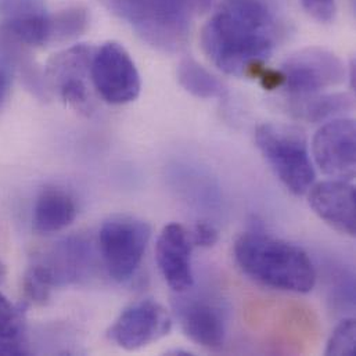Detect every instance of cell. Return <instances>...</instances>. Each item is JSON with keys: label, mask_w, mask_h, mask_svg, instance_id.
Returning a JSON list of instances; mask_svg holds the SVG:
<instances>
[{"label": "cell", "mask_w": 356, "mask_h": 356, "mask_svg": "<svg viewBox=\"0 0 356 356\" xmlns=\"http://www.w3.org/2000/svg\"><path fill=\"white\" fill-rule=\"evenodd\" d=\"M28 348L25 340L0 339V355H26Z\"/></svg>", "instance_id": "24"}, {"label": "cell", "mask_w": 356, "mask_h": 356, "mask_svg": "<svg viewBox=\"0 0 356 356\" xmlns=\"http://www.w3.org/2000/svg\"><path fill=\"white\" fill-rule=\"evenodd\" d=\"M54 290L86 279L92 266V247L82 236L67 237L32 265Z\"/></svg>", "instance_id": "13"}, {"label": "cell", "mask_w": 356, "mask_h": 356, "mask_svg": "<svg viewBox=\"0 0 356 356\" xmlns=\"http://www.w3.org/2000/svg\"><path fill=\"white\" fill-rule=\"evenodd\" d=\"M356 326L355 319L347 318L333 330L327 344L326 355H356Z\"/></svg>", "instance_id": "19"}, {"label": "cell", "mask_w": 356, "mask_h": 356, "mask_svg": "<svg viewBox=\"0 0 356 356\" xmlns=\"http://www.w3.org/2000/svg\"><path fill=\"white\" fill-rule=\"evenodd\" d=\"M190 238L193 245H197L201 248H209L215 245L218 241V230L212 225L201 222L195 225Z\"/></svg>", "instance_id": "22"}, {"label": "cell", "mask_w": 356, "mask_h": 356, "mask_svg": "<svg viewBox=\"0 0 356 356\" xmlns=\"http://www.w3.org/2000/svg\"><path fill=\"white\" fill-rule=\"evenodd\" d=\"M24 330L21 311L0 293V339L24 340Z\"/></svg>", "instance_id": "20"}, {"label": "cell", "mask_w": 356, "mask_h": 356, "mask_svg": "<svg viewBox=\"0 0 356 356\" xmlns=\"http://www.w3.org/2000/svg\"><path fill=\"white\" fill-rule=\"evenodd\" d=\"M301 4L319 22H330L336 15V0H301Z\"/></svg>", "instance_id": "21"}, {"label": "cell", "mask_w": 356, "mask_h": 356, "mask_svg": "<svg viewBox=\"0 0 356 356\" xmlns=\"http://www.w3.org/2000/svg\"><path fill=\"white\" fill-rule=\"evenodd\" d=\"M13 83V65L7 56L1 54L0 57V110L6 104Z\"/></svg>", "instance_id": "23"}, {"label": "cell", "mask_w": 356, "mask_h": 356, "mask_svg": "<svg viewBox=\"0 0 356 356\" xmlns=\"http://www.w3.org/2000/svg\"><path fill=\"white\" fill-rule=\"evenodd\" d=\"M178 294L174 314L183 333L202 348L222 350L227 337V315L222 305L205 296Z\"/></svg>", "instance_id": "11"}, {"label": "cell", "mask_w": 356, "mask_h": 356, "mask_svg": "<svg viewBox=\"0 0 356 356\" xmlns=\"http://www.w3.org/2000/svg\"><path fill=\"white\" fill-rule=\"evenodd\" d=\"M178 81L186 92L198 99H216L226 92L223 83L191 57L179 63Z\"/></svg>", "instance_id": "18"}, {"label": "cell", "mask_w": 356, "mask_h": 356, "mask_svg": "<svg viewBox=\"0 0 356 356\" xmlns=\"http://www.w3.org/2000/svg\"><path fill=\"white\" fill-rule=\"evenodd\" d=\"M0 44L39 47L57 40L56 15L42 0H1Z\"/></svg>", "instance_id": "9"}, {"label": "cell", "mask_w": 356, "mask_h": 356, "mask_svg": "<svg viewBox=\"0 0 356 356\" xmlns=\"http://www.w3.org/2000/svg\"><path fill=\"white\" fill-rule=\"evenodd\" d=\"M353 106V97L346 93H315L307 96H290L287 110L293 117L298 120L321 122L351 110Z\"/></svg>", "instance_id": "17"}, {"label": "cell", "mask_w": 356, "mask_h": 356, "mask_svg": "<svg viewBox=\"0 0 356 356\" xmlns=\"http://www.w3.org/2000/svg\"><path fill=\"white\" fill-rule=\"evenodd\" d=\"M113 8L150 44L165 51L186 46L194 0H113Z\"/></svg>", "instance_id": "4"}, {"label": "cell", "mask_w": 356, "mask_h": 356, "mask_svg": "<svg viewBox=\"0 0 356 356\" xmlns=\"http://www.w3.org/2000/svg\"><path fill=\"white\" fill-rule=\"evenodd\" d=\"M282 88L290 96L315 95L341 85L347 68L341 58L322 47H307L287 57L279 68Z\"/></svg>", "instance_id": "6"}, {"label": "cell", "mask_w": 356, "mask_h": 356, "mask_svg": "<svg viewBox=\"0 0 356 356\" xmlns=\"http://www.w3.org/2000/svg\"><path fill=\"white\" fill-rule=\"evenodd\" d=\"M238 268L252 280L280 291L307 294L316 284V270L298 245L252 229L234 244Z\"/></svg>", "instance_id": "2"}, {"label": "cell", "mask_w": 356, "mask_h": 356, "mask_svg": "<svg viewBox=\"0 0 356 356\" xmlns=\"http://www.w3.org/2000/svg\"><path fill=\"white\" fill-rule=\"evenodd\" d=\"M90 81L100 97L114 106L135 102L142 89L140 75L132 57L117 42H107L95 50Z\"/></svg>", "instance_id": "7"}, {"label": "cell", "mask_w": 356, "mask_h": 356, "mask_svg": "<svg viewBox=\"0 0 356 356\" xmlns=\"http://www.w3.org/2000/svg\"><path fill=\"white\" fill-rule=\"evenodd\" d=\"M312 154L325 175L351 181L356 171L355 122L348 118L326 122L314 136Z\"/></svg>", "instance_id": "12"}, {"label": "cell", "mask_w": 356, "mask_h": 356, "mask_svg": "<svg viewBox=\"0 0 356 356\" xmlns=\"http://www.w3.org/2000/svg\"><path fill=\"white\" fill-rule=\"evenodd\" d=\"M152 237L150 225L132 216L106 220L99 230V251L107 275L118 282L131 280L138 272Z\"/></svg>", "instance_id": "5"}, {"label": "cell", "mask_w": 356, "mask_h": 356, "mask_svg": "<svg viewBox=\"0 0 356 356\" xmlns=\"http://www.w3.org/2000/svg\"><path fill=\"white\" fill-rule=\"evenodd\" d=\"M212 4V0H194V6L200 11H207Z\"/></svg>", "instance_id": "25"}, {"label": "cell", "mask_w": 356, "mask_h": 356, "mask_svg": "<svg viewBox=\"0 0 356 356\" xmlns=\"http://www.w3.org/2000/svg\"><path fill=\"white\" fill-rule=\"evenodd\" d=\"M308 201L314 212L337 232L356 234V190L348 180H326L308 190Z\"/></svg>", "instance_id": "14"}, {"label": "cell", "mask_w": 356, "mask_h": 356, "mask_svg": "<svg viewBox=\"0 0 356 356\" xmlns=\"http://www.w3.org/2000/svg\"><path fill=\"white\" fill-rule=\"evenodd\" d=\"M200 40L222 72L257 78L277 46V28L261 0H223L202 26Z\"/></svg>", "instance_id": "1"}, {"label": "cell", "mask_w": 356, "mask_h": 356, "mask_svg": "<svg viewBox=\"0 0 356 356\" xmlns=\"http://www.w3.org/2000/svg\"><path fill=\"white\" fill-rule=\"evenodd\" d=\"M93 47L85 43L71 46L54 54L46 65L44 81L61 100L75 111L90 115L93 111L89 89Z\"/></svg>", "instance_id": "8"}, {"label": "cell", "mask_w": 356, "mask_h": 356, "mask_svg": "<svg viewBox=\"0 0 356 356\" xmlns=\"http://www.w3.org/2000/svg\"><path fill=\"white\" fill-rule=\"evenodd\" d=\"M171 329L170 312L160 302L147 298L124 309L107 334L120 348L138 351L168 336Z\"/></svg>", "instance_id": "10"}, {"label": "cell", "mask_w": 356, "mask_h": 356, "mask_svg": "<svg viewBox=\"0 0 356 356\" xmlns=\"http://www.w3.org/2000/svg\"><path fill=\"white\" fill-rule=\"evenodd\" d=\"M191 238L179 223L167 225L156 244V259L165 283L175 293H186L193 286Z\"/></svg>", "instance_id": "15"}, {"label": "cell", "mask_w": 356, "mask_h": 356, "mask_svg": "<svg viewBox=\"0 0 356 356\" xmlns=\"http://www.w3.org/2000/svg\"><path fill=\"white\" fill-rule=\"evenodd\" d=\"M255 143L272 172L296 195H304L315 183V168L302 131L284 124H262Z\"/></svg>", "instance_id": "3"}, {"label": "cell", "mask_w": 356, "mask_h": 356, "mask_svg": "<svg viewBox=\"0 0 356 356\" xmlns=\"http://www.w3.org/2000/svg\"><path fill=\"white\" fill-rule=\"evenodd\" d=\"M4 276H6V269H4V266L0 264V282L4 279Z\"/></svg>", "instance_id": "26"}, {"label": "cell", "mask_w": 356, "mask_h": 356, "mask_svg": "<svg viewBox=\"0 0 356 356\" xmlns=\"http://www.w3.org/2000/svg\"><path fill=\"white\" fill-rule=\"evenodd\" d=\"M78 208L74 197L58 187H47L38 195L32 226L40 234H50L68 227L76 218Z\"/></svg>", "instance_id": "16"}]
</instances>
